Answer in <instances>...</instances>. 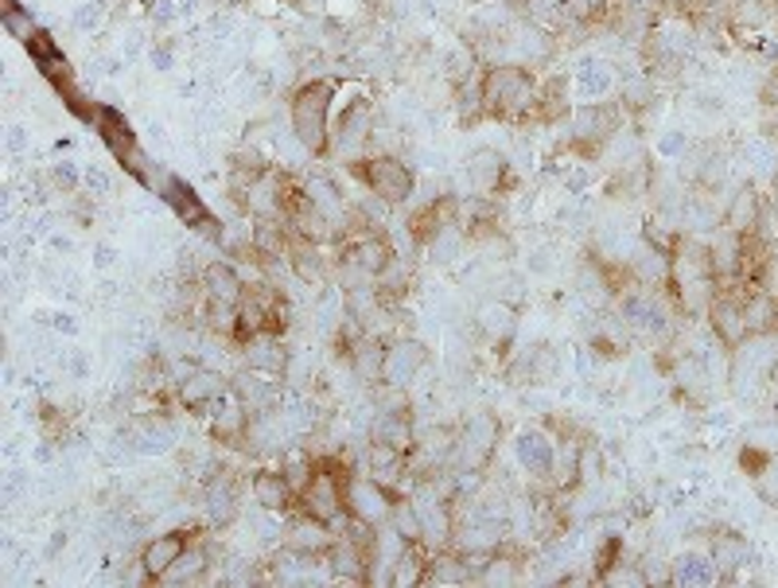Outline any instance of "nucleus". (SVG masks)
<instances>
[{
  "mask_svg": "<svg viewBox=\"0 0 778 588\" xmlns=\"http://www.w3.org/2000/svg\"><path fill=\"white\" fill-rule=\"evenodd\" d=\"M191 541H195V538H191L187 530H167V534H156V538L144 541V549H141V557H136V561H141L144 569H149V577H152V580H160L167 569H172L175 561H180V554L191 546Z\"/></svg>",
  "mask_w": 778,
  "mask_h": 588,
  "instance_id": "nucleus-16",
  "label": "nucleus"
},
{
  "mask_svg": "<svg viewBox=\"0 0 778 588\" xmlns=\"http://www.w3.org/2000/svg\"><path fill=\"white\" fill-rule=\"evenodd\" d=\"M553 453H556V437H549L545 429H522L514 437V456L522 464V472H530L533 479L545 484L549 468H553Z\"/></svg>",
  "mask_w": 778,
  "mask_h": 588,
  "instance_id": "nucleus-15",
  "label": "nucleus"
},
{
  "mask_svg": "<svg viewBox=\"0 0 778 588\" xmlns=\"http://www.w3.org/2000/svg\"><path fill=\"white\" fill-rule=\"evenodd\" d=\"M246 277L234 270L231 262H211L203 270V296L207 304H218V308H238L242 296H246Z\"/></svg>",
  "mask_w": 778,
  "mask_h": 588,
  "instance_id": "nucleus-14",
  "label": "nucleus"
},
{
  "mask_svg": "<svg viewBox=\"0 0 778 588\" xmlns=\"http://www.w3.org/2000/svg\"><path fill=\"white\" fill-rule=\"evenodd\" d=\"M708 557H713L716 572L728 577V572H736L747 565V541L731 530H720V534H713V549H708Z\"/></svg>",
  "mask_w": 778,
  "mask_h": 588,
  "instance_id": "nucleus-23",
  "label": "nucleus"
},
{
  "mask_svg": "<svg viewBox=\"0 0 778 588\" xmlns=\"http://www.w3.org/2000/svg\"><path fill=\"white\" fill-rule=\"evenodd\" d=\"M370 440H381V445L398 448V453L413 456L417 453V425L409 409H381L378 422H373Z\"/></svg>",
  "mask_w": 778,
  "mask_h": 588,
  "instance_id": "nucleus-17",
  "label": "nucleus"
},
{
  "mask_svg": "<svg viewBox=\"0 0 778 588\" xmlns=\"http://www.w3.org/2000/svg\"><path fill=\"white\" fill-rule=\"evenodd\" d=\"M393 503H398V491L381 484L378 476H370L366 468H355L347 476V515L358 518V523L386 526L393 518Z\"/></svg>",
  "mask_w": 778,
  "mask_h": 588,
  "instance_id": "nucleus-4",
  "label": "nucleus"
},
{
  "mask_svg": "<svg viewBox=\"0 0 778 588\" xmlns=\"http://www.w3.org/2000/svg\"><path fill=\"white\" fill-rule=\"evenodd\" d=\"M708 324H713V332H716V339L724 343L728 351H736L744 339H751L747 335V320H744V301L739 296H716L713 304H708Z\"/></svg>",
  "mask_w": 778,
  "mask_h": 588,
  "instance_id": "nucleus-13",
  "label": "nucleus"
},
{
  "mask_svg": "<svg viewBox=\"0 0 778 588\" xmlns=\"http://www.w3.org/2000/svg\"><path fill=\"white\" fill-rule=\"evenodd\" d=\"M429 366V347L421 339H393L386 343V378L381 386L406 389L409 382H417V374Z\"/></svg>",
  "mask_w": 778,
  "mask_h": 588,
  "instance_id": "nucleus-9",
  "label": "nucleus"
},
{
  "mask_svg": "<svg viewBox=\"0 0 778 588\" xmlns=\"http://www.w3.org/2000/svg\"><path fill=\"white\" fill-rule=\"evenodd\" d=\"M102 20V4H82L79 12V28H94Z\"/></svg>",
  "mask_w": 778,
  "mask_h": 588,
  "instance_id": "nucleus-31",
  "label": "nucleus"
},
{
  "mask_svg": "<svg viewBox=\"0 0 778 588\" xmlns=\"http://www.w3.org/2000/svg\"><path fill=\"white\" fill-rule=\"evenodd\" d=\"M514 312L506 308V304H483V308H479V332L487 335V339L491 343H510V335H514Z\"/></svg>",
  "mask_w": 778,
  "mask_h": 588,
  "instance_id": "nucleus-25",
  "label": "nucleus"
},
{
  "mask_svg": "<svg viewBox=\"0 0 778 588\" xmlns=\"http://www.w3.org/2000/svg\"><path fill=\"white\" fill-rule=\"evenodd\" d=\"M207 577H211V549L195 538L180 554V561L160 577V585H199V580H207Z\"/></svg>",
  "mask_w": 778,
  "mask_h": 588,
  "instance_id": "nucleus-21",
  "label": "nucleus"
},
{
  "mask_svg": "<svg viewBox=\"0 0 778 588\" xmlns=\"http://www.w3.org/2000/svg\"><path fill=\"white\" fill-rule=\"evenodd\" d=\"M762 223V200L755 187H739L736 195H731L728 211H724V231L739 234V239H747V234H755Z\"/></svg>",
  "mask_w": 778,
  "mask_h": 588,
  "instance_id": "nucleus-18",
  "label": "nucleus"
},
{
  "mask_svg": "<svg viewBox=\"0 0 778 588\" xmlns=\"http://www.w3.org/2000/svg\"><path fill=\"white\" fill-rule=\"evenodd\" d=\"M600 580H604V585H651V577H646L638 565H623V561H615L612 569L600 572Z\"/></svg>",
  "mask_w": 778,
  "mask_h": 588,
  "instance_id": "nucleus-30",
  "label": "nucleus"
},
{
  "mask_svg": "<svg viewBox=\"0 0 778 588\" xmlns=\"http://www.w3.org/2000/svg\"><path fill=\"white\" fill-rule=\"evenodd\" d=\"M0 24H4V32H9L12 40H20V43H28L35 32H40V28H35V20H32V9H24V4H17V0H9V4H4V12H0Z\"/></svg>",
  "mask_w": 778,
  "mask_h": 588,
  "instance_id": "nucleus-27",
  "label": "nucleus"
},
{
  "mask_svg": "<svg viewBox=\"0 0 778 588\" xmlns=\"http://www.w3.org/2000/svg\"><path fill=\"white\" fill-rule=\"evenodd\" d=\"M167 448H172V429L164 422H144L136 453H167Z\"/></svg>",
  "mask_w": 778,
  "mask_h": 588,
  "instance_id": "nucleus-28",
  "label": "nucleus"
},
{
  "mask_svg": "<svg viewBox=\"0 0 778 588\" xmlns=\"http://www.w3.org/2000/svg\"><path fill=\"white\" fill-rule=\"evenodd\" d=\"M203 507H207L211 526H231L238 518V487L226 472L207 479V495H203Z\"/></svg>",
  "mask_w": 778,
  "mask_h": 588,
  "instance_id": "nucleus-19",
  "label": "nucleus"
},
{
  "mask_svg": "<svg viewBox=\"0 0 778 588\" xmlns=\"http://www.w3.org/2000/svg\"><path fill=\"white\" fill-rule=\"evenodd\" d=\"M280 378H269V374H257V371H246L238 378H231L234 386V398L249 409V417H265V414H277L280 406Z\"/></svg>",
  "mask_w": 778,
  "mask_h": 588,
  "instance_id": "nucleus-11",
  "label": "nucleus"
},
{
  "mask_svg": "<svg viewBox=\"0 0 778 588\" xmlns=\"http://www.w3.org/2000/svg\"><path fill=\"white\" fill-rule=\"evenodd\" d=\"M242 363L246 371L269 374V378H285L288 374V347L280 335H254V339L242 343Z\"/></svg>",
  "mask_w": 778,
  "mask_h": 588,
  "instance_id": "nucleus-12",
  "label": "nucleus"
},
{
  "mask_svg": "<svg viewBox=\"0 0 778 588\" xmlns=\"http://www.w3.org/2000/svg\"><path fill=\"white\" fill-rule=\"evenodd\" d=\"M468 172H471V183H475L479 195H491V191H499L506 164H502V156H494V152H479V156L471 160Z\"/></svg>",
  "mask_w": 778,
  "mask_h": 588,
  "instance_id": "nucleus-26",
  "label": "nucleus"
},
{
  "mask_svg": "<svg viewBox=\"0 0 778 588\" xmlns=\"http://www.w3.org/2000/svg\"><path fill=\"white\" fill-rule=\"evenodd\" d=\"M744 320H747V335H751V339L778 332V296L755 288V293L744 301Z\"/></svg>",
  "mask_w": 778,
  "mask_h": 588,
  "instance_id": "nucleus-22",
  "label": "nucleus"
},
{
  "mask_svg": "<svg viewBox=\"0 0 778 588\" xmlns=\"http://www.w3.org/2000/svg\"><path fill=\"white\" fill-rule=\"evenodd\" d=\"M499 417L491 414H475L468 417V425L460 429V437H455V472H487L494 460V453H499Z\"/></svg>",
  "mask_w": 778,
  "mask_h": 588,
  "instance_id": "nucleus-5",
  "label": "nucleus"
},
{
  "mask_svg": "<svg viewBox=\"0 0 778 588\" xmlns=\"http://www.w3.org/2000/svg\"><path fill=\"white\" fill-rule=\"evenodd\" d=\"M623 9H631V12H654V9H662V0H620Z\"/></svg>",
  "mask_w": 778,
  "mask_h": 588,
  "instance_id": "nucleus-32",
  "label": "nucleus"
},
{
  "mask_svg": "<svg viewBox=\"0 0 778 588\" xmlns=\"http://www.w3.org/2000/svg\"><path fill=\"white\" fill-rule=\"evenodd\" d=\"M24 48H28V55L35 59V67H43V63H51V59L63 55V48H59L55 36H51V32H35L32 40L24 43Z\"/></svg>",
  "mask_w": 778,
  "mask_h": 588,
  "instance_id": "nucleus-29",
  "label": "nucleus"
},
{
  "mask_svg": "<svg viewBox=\"0 0 778 588\" xmlns=\"http://www.w3.org/2000/svg\"><path fill=\"white\" fill-rule=\"evenodd\" d=\"M175 394H180V406L187 409V414H211V406H218V402L231 394V378L218 371L195 366V371L175 386Z\"/></svg>",
  "mask_w": 778,
  "mask_h": 588,
  "instance_id": "nucleus-8",
  "label": "nucleus"
},
{
  "mask_svg": "<svg viewBox=\"0 0 778 588\" xmlns=\"http://www.w3.org/2000/svg\"><path fill=\"white\" fill-rule=\"evenodd\" d=\"M669 569H674V577H669L674 585H713V580H720L708 554H682Z\"/></svg>",
  "mask_w": 778,
  "mask_h": 588,
  "instance_id": "nucleus-24",
  "label": "nucleus"
},
{
  "mask_svg": "<svg viewBox=\"0 0 778 588\" xmlns=\"http://www.w3.org/2000/svg\"><path fill=\"white\" fill-rule=\"evenodd\" d=\"M55 327H59V332L71 335V332H74V320H71V316H59V320H55Z\"/></svg>",
  "mask_w": 778,
  "mask_h": 588,
  "instance_id": "nucleus-33",
  "label": "nucleus"
},
{
  "mask_svg": "<svg viewBox=\"0 0 778 588\" xmlns=\"http://www.w3.org/2000/svg\"><path fill=\"white\" fill-rule=\"evenodd\" d=\"M331 102H335V87L327 79L300 82L293 102H288L293 136L311 152V156H324V152L331 149Z\"/></svg>",
  "mask_w": 778,
  "mask_h": 588,
  "instance_id": "nucleus-1",
  "label": "nucleus"
},
{
  "mask_svg": "<svg viewBox=\"0 0 778 588\" xmlns=\"http://www.w3.org/2000/svg\"><path fill=\"white\" fill-rule=\"evenodd\" d=\"M249 491H254V503L265 510V515H288L296 507V491L288 484L285 468H257L249 476Z\"/></svg>",
  "mask_w": 778,
  "mask_h": 588,
  "instance_id": "nucleus-10",
  "label": "nucleus"
},
{
  "mask_svg": "<svg viewBox=\"0 0 778 588\" xmlns=\"http://www.w3.org/2000/svg\"><path fill=\"white\" fill-rule=\"evenodd\" d=\"M350 172L362 180V187L386 207H406L417 191V175L406 160L398 156H362L350 160Z\"/></svg>",
  "mask_w": 778,
  "mask_h": 588,
  "instance_id": "nucleus-3",
  "label": "nucleus"
},
{
  "mask_svg": "<svg viewBox=\"0 0 778 588\" xmlns=\"http://www.w3.org/2000/svg\"><path fill=\"white\" fill-rule=\"evenodd\" d=\"M479 102L491 118H530V110L541 102V90L525 67H491L479 82Z\"/></svg>",
  "mask_w": 778,
  "mask_h": 588,
  "instance_id": "nucleus-2",
  "label": "nucleus"
},
{
  "mask_svg": "<svg viewBox=\"0 0 778 588\" xmlns=\"http://www.w3.org/2000/svg\"><path fill=\"white\" fill-rule=\"evenodd\" d=\"M350 371H355V378L362 382V386H381V378H386V343L381 339H370V335L362 332V339L355 343V351H350Z\"/></svg>",
  "mask_w": 778,
  "mask_h": 588,
  "instance_id": "nucleus-20",
  "label": "nucleus"
},
{
  "mask_svg": "<svg viewBox=\"0 0 778 588\" xmlns=\"http://www.w3.org/2000/svg\"><path fill=\"white\" fill-rule=\"evenodd\" d=\"M335 526L324 523V518L316 515H304V510H296L293 518L285 523V549L293 557H327V549L335 546Z\"/></svg>",
  "mask_w": 778,
  "mask_h": 588,
  "instance_id": "nucleus-7",
  "label": "nucleus"
},
{
  "mask_svg": "<svg viewBox=\"0 0 778 588\" xmlns=\"http://www.w3.org/2000/svg\"><path fill=\"white\" fill-rule=\"evenodd\" d=\"M160 200H164L167 207L175 211V219L187 223L191 231H203L207 239H218L215 215H211V207L203 203V195L191 187L187 180H180V175H160Z\"/></svg>",
  "mask_w": 778,
  "mask_h": 588,
  "instance_id": "nucleus-6",
  "label": "nucleus"
}]
</instances>
